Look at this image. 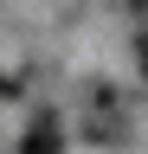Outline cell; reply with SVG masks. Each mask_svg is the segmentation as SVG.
I'll list each match as a JSON object with an SVG mask.
<instances>
[{
  "instance_id": "6da1fadb",
  "label": "cell",
  "mask_w": 148,
  "mask_h": 154,
  "mask_svg": "<svg viewBox=\"0 0 148 154\" xmlns=\"http://www.w3.org/2000/svg\"><path fill=\"white\" fill-rule=\"evenodd\" d=\"M26 154H58V128H52V116H39V122L26 128Z\"/></svg>"
},
{
  "instance_id": "7a4b0ae2",
  "label": "cell",
  "mask_w": 148,
  "mask_h": 154,
  "mask_svg": "<svg viewBox=\"0 0 148 154\" xmlns=\"http://www.w3.org/2000/svg\"><path fill=\"white\" fill-rule=\"evenodd\" d=\"M135 64H142V77H148V32L135 38Z\"/></svg>"
}]
</instances>
